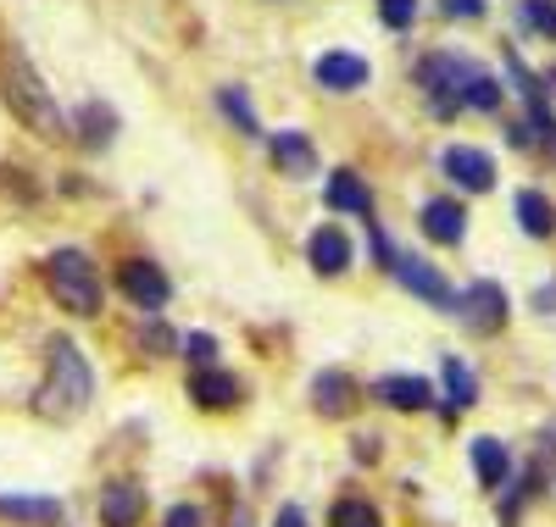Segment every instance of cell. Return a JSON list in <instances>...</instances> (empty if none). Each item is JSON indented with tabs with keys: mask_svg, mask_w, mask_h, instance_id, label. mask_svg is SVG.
<instances>
[{
	"mask_svg": "<svg viewBox=\"0 0 556 527\" xmlns=\"http://www.w3.org/2000/svg\"><path fill=\"white\" fill-rule=\"evenodd\" d=\"M96 400V372H89V356L73 339H51L45 345V377L34 389V416L39 422H78Z\"/></svg>",
	"mask_w": 556,
	"mask_h": 527,
	"instance_id": "1",
	"label": "cell"
},
{
	"mask_svg": "<svg viewBox=\"0 0 556 527\" xmlns=\"http://www.w3.org/2000/svg\"><path fill=\"white\" fill-rule=\"evenodd\" d=\"M0 101H7L12 117H17L28 133H39V139H62V133H67V117H62V106H56V94L45 89V78L34 73V62L17 51V44H7V51H0Z\"/></svg>",
	"mask_w": 556,
	"mask_h": 527,
	"instance_id": "2",
	"label": "cell"
},
{
	"mask_svg": "<svg viewBox=\"0 0 556 527\" xmlns=\"http://www.w3.org/2000/svg\"><path fill=\"white\" fill-rule=\"evenodd\" d=\"M45 290L56 295V306L62 311H73V317H101V272H96V261H89L84 250H51L45 256Z\"/></svg>",
	"mask_w": 556,
	"mask_h": 527,
	"instance_id": "3",
	"label": "cell"
},
{
	"mask_svg": "<svg viewBox=\"0 0 556 527\" xmlns=\"http://www.w3.org/2000/svg\"><path fill=\"white\" fill-rule=\"evenodd\" d=\"M468 78H473V62H462V56H424L417 62V83L429 89V106L440 117L462 112V89H468Z\"/></svg>",
	"mask_w": 556,
	"mask_h": 527,
	"instance_id": "4",
	"label": "cell"
},
{
	"mask_svg": "<svg viewBox=\"0 0 556 527\" xmlns=\"http://www.w3.org/2000/svg\"><path fill=\"white\" fill-rule=\"evenodd\" d=\"M451 311H456V322L468 327V333H479V339H490V333H501L506 327V290L501 283H468L456 300H451Z\"/></svg>",
	"mask_w": 556,
	"mask_h": 527,
	"instance_id": "5",
	"label": "cell"
},
{
	"mask_svg": "<svg viewBox=\"0 0 556 527\" xmlns=\"http://www.w3.org/2000/svg\"><path fill=\"white\" fill-rule=\"evenodd\" d=\"M117 290L139 306V311H162L167 300H173V283H167V272L156 267V261H123L117 267Z\"/></svg>",
	"mask_w": 556,
	"mask_h": 527,
	"instance_id": "6",
	"label": "cell"
},
{
	"mask_svg": "<svg viewBox=\"0 0 556 527\" xmlns=\"http://www.w3.org/2000/svg\"><path fill=\"white\" fill-rule=\"evenodd\" d=\"M356 406H362V383H356L351 372L329 367V372L312 377V411H317V416H351Z\"/></svg>",
	"mask_w": 556,
	"mask_h": 527,
	"instance_id": "7",
	"label": "cell"
},
{
	"mask_svg": "<svg viewBox=\"0 0 556 527\" xmlns=\"http://www.w3.org/2000/svg\"><path fill=\"white\" fill-rule=\"evenodd\" d=\"M190 400L201 411H235L245 400V383L223 367H201V372H190Z\"/></svg>",
	"mask_w": 556,
	"mask_h": 527,
	"instance_id": "8",
	"label": "cell"
},
{
	"mask_svg": "<svg viewBox=\"0 0 556 527\" xmlns=\"http://www.w3.org/2000/svg\"><path fill=\"white\" fill-rule=\"evenodd\" d=\"M506 67H513V83H518V94H523V106H529V128L545 139V145L556 151V112H551V101H545V83L518 62V56H506Z\"/></svg>",
	"mask_w": 556,
	"mask_h": 527,
	"instance_id": "9",
	"label": "cell"
},
{
	"mask_svg": "<svg viewBox=\"0 0 556 527\" xmlns=\"http://www.w3.org/2000/svg\"><path fill=\"white\" fill-rule=\"evenodd\" d=\"M0 522H12V527H62L67 511L51 494H0Z\"/></svg>",
	"mask_w": 556,
	"mask_h": 527,
	"instance_id": "10",
	"label": "cell"
},
{
	"mask_svg": "<svg viewBox=\"0 0 556 527\" xmlns=\"http://www.w3.org/2000/svg\"><path fill=\"white\" fill-rule=\"evenodd\" d=\"M146 522V489L134 477H117V484L101 489V527H139Z\"/></svg>",
	"mask_w": 556,
	"mask_h": 527,
	"instance_id": "11",
	"label": "cell"
},
{
	"mask_svg": "<svg viewBox=\"0 0 556 527\" xmlns=\"http://www.w3.org/2000/svg\"><path fill=\"white\" fill-rule=\"evenodd\" d=\"M374 400H384L390 411H429L434 406V383L412 377V372H390V377L374 383Z\"/></svg>",
	"mask_w": 556,
	"mask_h": 527,
	"instance_id": "12",
	"label": "cell"
},
{
	"mask_svg": "<svg viewBox=\"0 0 556 527\" xmlns=\"http://www.w3.org/2000/svg\"><path fill=\"white\" fill-rule=\"evenodd\" d=\"M306 261H312L317 278H340V272L351 267V239H345L334 222H323V228L306 239Z\"/></svg>",
	"mask_w": 556,
	"mask_h": 527,
	"instance_id": "13",
	"label": "cell"
},
{
	"mask_svg": "<svg viewBox=\"0 0 556 527\" xmlns=\"http://www.w3.org/2000/svg\"><path fill=\"white\" fill-rule=\"evenodd\" d=\"M395 278L406 283L417 300H429V306H451V300H456V295H451V283L440 278V267L417 261V256H401V261H395Z\"/></svg>",
	"mask_w": 556,
	"mask_h": 527,
	"instance_id": "14",
	"label": "cell"
},
{
	"mask_svg": "<svg viewBox=\"0 0 556 527\" xmlns=\"http://www.w3.org/2000/svg\"><path fill=\"white\" fill-rule=\"evenodd\" d=\"M445 172H451L462 189H473V195H484V189L495 183V162H490L484 151H473V145H451V151H445Z\"/></svg>",
	"mask_w": 556,
	"mask_h": 527,
	"instance_id": "15",
	"label": "cell"
},
{
	"mask_svg": "<svg viewBox=\"0 0 556 527\" xmlns=\"http://www.w3.org/2000/svg\"><path fill=\"white\" fill-rule=\"evenodd\" d=\"M273 167L285 172V178H312L317 172V151H312V139L301 128H285L273 139Z\"/></svg>",
	"mask_w": 556,
	"mask_h": 527,
	"instance_id": "16",
	"label": "cell"
},
{
	"mask_svg": "<svg viewBox=\"0 0 556 527\" xmlns=\"http://www.w3.org/2000/svg\"><path fill=\"white\" fill-rule=\"evenodd\" d=\"M473 472H479V484L490 494H501L506 484H513V450H506L501 439H473Z\"/></svg>",
	"mask_w": 556,
	"mask_h": 527,
	"instance_id": "17",
	"label": "cell"
},
{
	"mask_svg": "<svg viewBox=\"0 0 556 527\" xmlns=\"http://www.w3.org/2000/svg\"><path fill=\"white\" fill-rule=\"evenodd\" d=\"M312 78L323 83V89H362L367 83V62L362 56H345V51H329V56H317L312 62Z\"/></svg>",
	"mask_w": 556,
	"mask_h": 527,
	"instance_id": "18",
	"label": "cell"
},
{
	"mask_svg": "<svg viewBox=\"0 0 556 527\" xmlns=\"http://www.w3.org/2000/svg\"><path fill=\"white\" fill-rule=\"evenodd\" d=\"M424 233L434 239V245H462V233H468V211L440 195V201L424 206Z\"/></svg>",
	"mask_w": 556,
	"mask_h": 527,
	"instance_id": "19",
	"label": "cell"
},
{
	"mask_svg": "<svg viewBox=\"0 0 556 527\" xmlns=\"http://www.w3.org/2000/svg\"><path fill=\"white\" fill-rule=\"evenodd\" d=\"M445 422H456L462 411H473L479 406V377L468 372V361H456V356H445Z\"/></svg>",
	"mask_w": 556,
	"mask_h": 527,
	"instance_id": "20",
	"label": "cell"
},
{
	"mask_svg": "<svg viewBox=\"0 0 556 527\" xmlns=\"http://www.w3.org/2000/svg\"><path fill=\"white\" fill-rule=\"evenodd\" d=\"M329 206H334V211H356V217H374V195H367V183H362L351 167H340V172L329 178Z\"/></svg>",
	"mask_w": 556,
	"mask_h": 527,
	"instance_id": "21",
	"label": "cell"
},
{
	"mask_svg": "<svg viewBox=\"0 0 556 527\" xmlns=\"http://www.w3.org/2000/svg\"><path fill=\"white\" fill-rule=\"evenodd\" d=\"M518 222H523V233L551 239L556 233V206L540 195V189H523V195H518Z\"/></svg>",
	"mask_w": 556,
	"mask_h": 527,
	"instance_id": "22",
	"label": "cell"
},
{
	"mask_svg": "<svg viewBox=\"0 0 556 527\" xmlns=\"http://www.w3.org/2000/svg\"><path fill=\"white\" fill-rule=\"evenodd\" d=\"M112 133H117V117H112V106H96V101H89V106L78 112V145L101 151V145H112Z\"/></svg>",
	"mask_w": 556,
	"mask_h": 527,
	"instance_id": "23",
	"label": "cell"
},
{
	"mask_svg": "<svg viewBox=\"0 0 556 527\" xmlns=\"http://www.w3.org/2000/svg\"><path fill=\"white\" fill-rule=\"evenodd\" d=\"M329 527H384L379 505H367L362 494H340L334 511H329Z\"/></svg>",
	"mask_w": 556,
	"mask_h": 527,
	"instance_id": "24",
	"label": "cell"
},
{
	"mask_svg": "<svg viewBox=\"0 0 556 527\" xmlns=\"http://www.w3.org/2000/svg\"><path fill=\"white\" fill-rule=\"evenodd\" d=\"M506 489H513V494H506V505H501V522H506V527H518L523 505L540 494V466H529V472L518 477V484H506Z\"/></svg>",
	"mask_w": 556,
	"mask_h": 527,
	"instance_id": "25",
	"label": "cell"
},
{
	"mask_svg": "<svg viewBox=\"0 0 556 527\" xmlns=\"http://www.w3.org/2000/svg\"><path fill=\"white\" fill-rule=\"evenodd\" d=\"M462 106H479V112H501V83H495L490 73H479V67H473L468 89H462Z\"/></svg>",
	"mask_w": 556,
	"mask_h": 527,
	"instance_id": "26",
	"label": "cell"
},
{
	"mask_svg": "<svg viewBox=\"0 0 556 527\" xmlns=\"http://www.w3.org/2000/svg\"><path fill=\"white\" fill-rule=\"evenodd\" d=\"M217 106L240 123V133H262V123H256V112H251V101H245L240 89H217Z\"/></svg>",
	"mask_w": 556,
	"mask_h": 527,
	"instance_id": "27",
	"label": "cell"
},
{
	"mask_svg": "<svg viewBox=\"0 0 556 527\" xmlns=\"http://www.w3.org/2000/svg\"><path fill=\"white\" fill-rule=\"evenodd\" d=\"M178 350H184V361H190L195 372H201V367H217V339H212V333H190Z\"/></svg>",
	"mask_w": 556,
	"mask_h": 527,
	"instance_id": "28",
	"label": "cell"
},
{
	"mask_svg": "<svg viewBox=\"0 0 556 527\" xmlns=\"http://www.w3.org/2000/svg\"><path fill=\"white\" fill-rule=\"evenodd\" d=\"M523 17H529L534 34L556 39V0H523Z\"/></svg>",
	"mask_w": 556,
	"mask_h": 527,
	"instance_id": "29",
	"label": "cell"
},
{
	"mask_svg": "<svg viewBox=\"0 0 556 527\" xmlns=\"http://www.w3.org/2000/svg\"><path fill=\"white\" fill-rule=\"evenodd\" d=\"M139 350H151V356H173L178 350V339L162 327V322H151V327H139Z\"/></svg>",
	"mask_w": 556,
	"mask_h": 527,
	"instance_id": "30",
	"label": "cell"
},
{
	"mask_svg": "<svg viewBox=\"0 0 556 527\" xmlns=\"http://www.w3.org/2000/svg\"><path fill=\"white\" fill-rule=\"evenodd\" d=\"M379 17L390 28H412L417 23V0H379Z\"/></svg>",
	"mask_w": 556,
	"mask_h": 527,
	"instance_id": "31",
	"label": "cell"
},
{
	"mask_svg": "<svg viewBox=\"0 0 556 527\" xmlns=\"http://www.w3.org/2000/svg\"><path fill=\"white\" fill-rule=\"evenodd\" d=\"M162 527H206V522H201V511H195V505H173V511L162 516Z\"/></svg>",
	"mask_w": 556,
	"mask_h": 527,
	"instance_id": "32",
	"label": "cell"
},
{
	"mask_svg": "<svg viewBox=\"0 0 556 527\" xmlns=\"http://www.w3.org/2000/svg\"><path fill=\"white\" fill-rule=\"evenodd\" d=\"M451 17H484V0H445Z\"/></svg>",
	"mask_w": 556,
	"mask_h": 527,
	"instance_id": "33",
	"label": "cell"
},
{
	"mask_svg": "<svg viewBox=\"0 0 556 527\" xmlns=\"http://www.w3.org/2000/svg\"><path fill=\"white\" fill-rule=\"evenodd\" d=\"M273 527H306V511L301 505H285V511L273 516Z\"/></svg>",
	"mask_w": 556,
	"mask_h": 527,
	"instance_id": "34",
	"label": "cell"
},
{
	"mask_svg": "<svg viewBox=\"0 0 556 527\" xmlns=\"http://www.w3.org/2000/svg\"><path fill=\"white\" fill-rule=\"evenodd\" d=\"M356 461H379V439H374V434L356 439Z\"/></svg>",
	"mask_w": 556,
	"mask_h": 527,
	"instance_id": "35",
	"label": "cell"
}]
</instances>
